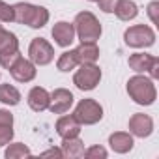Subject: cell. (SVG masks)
<instances>
[{"instance_id": "6da1fadb", "label": "cell", "mask_w": 159, "mask_h": 159, "mask_svg": "<svg viewBox=\"0 0 159 159\" xmlns=\"http://www.w3.org/2000/svg\"><path fill=\"white\" fill-rule=\"evenodd\" d=\"M13 21L26 25L30 28H43L49 23V11L47 8H41V6L17 2L13 6Z\"/></svg>"}, {"instance_id": "7a4b0ae2", "label": "cell", "mask_w": 159, "mask_h": 159, "mask_svg": "<svg viewBox=\"0 0 159 159\" xmlns=\"http://www.w3.org/2000/svg\"><path fill=\"white\" fill-rule=\"evenodd\" d=\"M127 94L137 105H152L157 98V90L153 84V79H148L144 75H135L127 81Z\"/></svg>"}, {"instance_id": "3957f363", "label": "cell", "mask_w": 159, "mask_h": 159, "mask_svg": "<svg viewBox=\"0 0 159 159\" xmlns=\"http://www.w3.org/2000/svg\"><path fill=\"white\" fill-rule=\"evenodd\" d=\"M75 34L79 36L81 41H98L101 36V25L98 17L90 11H81L75 17Z\"/></svg>"}, {"instance_id": "277c9868", "label": "cell", "mask_w": 159, "mask_h": 159, "mask_svg": "<svg viewBox=\"0 0 159 159\" xmlns=\"http://www.w3.org/2000/svg\"><path fill=\"white\" fill-rule=\"evenodd\" d=\"M21 58V52H19V39L13 32L2 28L0 25V66L10 69L15 60Z\"/></svg>"}, {"instance_id": "5b68a950", "label": "cell", "mask_w": 159, "mask_h": 159, "mask_svg": "<svg viewBox=\"0 0 159 159\" xmlns=\"http://www.w3.org/2000/svg\"><path fill=\"white\" fill-rule=\"evenodd\" d=\"M99 81H101V69H99V66H96V62L81 64V67L73 75V84L83 92L94 90L99 84Z\"/></svg>"}, {"instance_id": "8992f818", "label": "cell", "mask_w": 159, "mask_h": 159, "mask_svg": "<svg viewBox=\"0 0 159 159\" xmlns=\"http://www.w3.org/2000/svg\"><path fill=\"white\" fill-rule=\"evenodd\" d=\"M124 41H125V45H129L133 49L152 47L155 43V32L148 25H135L124 32Z\"/></svg>"}, {"instance_id": "52a82bcc", "label": "cell", "mask_w": 159, "mask_h": 159, "mask_svg": "<svg viewBox=\"0 0 159 159\" xmlns=\"http://www.w3.org/2000/svg\"><path fill=\"white\" fill-rule=\"evenodd\" d=\"M73 116L81 125H94L103 118V107L96 99H81L75 107Z\"/></svg>"}, {"instance_id": "ba28073f", "label": "cell", "mask_w": 159, "mask_h": 159, "mask_svg": "<svg viewBox=\"0 0 159 159\" xmlns=\"http://www.w3.org/2000/svg\"><path fill=\"white\" fill-rule=\"evenodd\" d=\"M28 56H30L32 64H36V66H47L54 58V49H52V45L47 39L34 38L32 43H30V47H28Z\"/></svg>"}, {"instance_id": "9c48e42d", "label": "cell", "mask_w": 159, "mask_h": 159, "mask_svg": "<svg viewBox=\"0 0 159 159\" xmlns=\"http://www.w3.org/2000/svg\"><path fill=\"white\" fill-rule=\"evenodd\" d=\"M73 94L66 88H56L52 94H51V103H49V111L52 114H64L71 109L73 105Z\"/></svg>"}, {"instance_id": "30bf717a", "label": "cell", "mask_w": 159, "mask_h": 159, "mask_svg": "<svg viewBox=\"0 0 159 159\" xmlns=\"http://www.w3.org/2000/svg\"><path fill=\"white\" fill-rule=\"evenodd\" d=\"M129 133L133 137H139V139L150 137L153 133V120L148 114H142V112L133 114L129 118Z\"/></svg>"}, {"instance_id": "8fae6325", "label": "cell", "mask_w": 159, "mask_h": 159, "mask_svg": "<svg viewBox=\"0 0 159 159\" xmlns=\"http://www.w3.org/2000/svg\"><path fill=\"white\" fill-rule=\"evenodd\" d=\"M10 73H11V77L15 79L17 83H30V81L36 79V64H32L30 60L21 56L10 67Z\"/></svg>"}, {"instance_id": "7c38bea8", "label": "cell", "mask_w": 159, "mask_h": 159, "mask_svg": "<svg viewBox=\"0 0 159 159\" xmlns=\"http://www.w3.org/2000/svg\"><path fill=\"white\" fill-rule=\"evenodd\" d=\"M51 34H52L54 43L60 45V47H69V45L75 41V36H77V34H75V26H73V23H67V21H60V23H56V25L52 26Z\"/></svg>"}, {"instance_id": "4fadbf2b", "label": "cell", "mask_w": 159, "mask_h": 159, "mask_svg": "<svg viewBox=\"0 0 159 159\" xmlns=\"http://www.w3.org/2000/svg\"><path fill=\"white\" fill-rule=\"evenodd\" d=\"M49 103H51V94H49L45 88L34 86V88L30 90V94H28V105H30L32 111L43 112V111L49 109Z\"/></svg>"}, {"instance_id": "5bb4252c", "label": "cell", "mask_w": 159, "mask_h": 159, "mask_svg": "<svg viewBox=\"0 0 159 159\" xmlns=\"http://www.w3.org/2000/svg\"><path fill=\"white\" fill-rule=\"evenodd\" d=\"M56 133L62 137V139H71V137H79L81 133V124L77 122V118L71 114V116H62L58 118L56 122Z\"/></svg>"}, {"instance_id": "9a60e30c", "label": "cell", "mask_w": 159, "mask_h": 159, "mask_svg": "<svg viewBox=\"0 0 159 159\" xmlns=\"http://www.w3.org/2000/svg\"><path fill=\"white\" fill-rule=\"evenodd\" d=\"M109 144L116 153H127L133 150V135L125 131H116L109 137Z\"/></svg>"}, {"instance_id": "2e32d148", "label": "cell", "mask_w": 159, "mask_h": 159, "mask_svg": "<svg viewBox=\"0 0 159 159\" xmlns=\"http://www.w3.org/2000/svg\"><path fill=\"white\" fill-rule=\"evenodd\" d=\"M75 52H77L81 64H92L99 58V49H98L96 41H81V45L75 49Z\"/></svg>"}, {"instance_id": "e0dca14e", "label": "cell", "mask_w": 159, "mask_h": 159, "mask_svg": "<svg viewBox=\"0 0 159 159\" xmlns=\"http://www.w3.org/2000/svg\"><path fill=\"white\" fill-rule=\"evenodd\" d=\"M62 155L64 157H83L84 155V142L79 137H71V139H64L62 140Z\"/></svg>"}, {"instance_id": "ac0fdd59", "label": "cell", "mask_w": 159, "mask_h": 159, "mask_svg": "<svg viewBox=\"0 0 159 159\" xmlns=\"http://www.w3.org/2000/svg\"><path fill=\"white\" fill-rule=\"evenodd\" d=\"M157 56H152V54H144V52H135L129 56V67L137 73H148L152 64L155 62Z\"/></svg>"}, {"instance_id": "d6986e66", "label": "cell", "mask_w": 159, "mask_h": 159, "mask_svg": "<svg viewBox=\"0 0 159 159\" xmlns=\"http://www.w3.org/2000/svg\"><path fill=\"white\" fill-rule=\"evenodd\" d=\"M114 13H116V17L120 21H131V19H135L139 15V8H137V4L133 0H120Z\"/></svg>"}, {"instance_id": "ffe728a7", "label": "cell", "mask_w": 159, "mask_h": 159, "mask_svg": "<svg viewBox=\"0 0 159 159\" xmlns=\"http://www.w3.org/2000/svg\"><path fill=\"white\" fill-rule=\"evenodd\" d=\"M21 101V92L11 86V84H0V103H4V105H17Z\"/></svg>"}, {"instance_id": "44dd1931", "label": "cell", "mask_w": 159, "mask_h": 159, "mask_svg": "<svg viewBox=\"0 0 159 159\" xmlns=\"http://www.w3.org/2000/svg\"><path fill=\"white\" fill-rule=\"evenodd\" d=\"M79 64V56H77V52H75V49L73 51H66V52H62L60 54V58H58V62H56V67L60 69V71H71V69H75Z\"/></svg>"}, {"instance_id": "7402d4cb", "label": "cell", "mask_w": 159, "mask_h": 159, "mask_svg": "<svg viewBox=\"0 0 159 159\" xmlns=\"http://www.w3.org/2000/svg\"><path fill=\"white\" fill-rule=\"evenodd\" d=\"M8 159H21V157H30L32 152L28 146H25L23 142H13L6 148V153H4Z\"/></svg>"}, {"instance_id": "603a6c76", "label": "cell", "mask_w": 159, "mask_h": 159, "mask_svg": "<svg viewBox=\"0 0 159 159\" xmlns=\"http://www.w3.org/2000/svg\"><path fill=\"white\" fill-rule=\"evenodd\" d=\"M0 21L2 23H11L13 21V6L2 2V0H0Z\"/></svg>"}, {"instance_id": "cb8c5ba5", "label": "cell", "mask_w": 159, "mask_h": 159, "mask_svg": "<svg viewBox=\"0 0 159 159\" xmlns=\"http://www.w3.org/2000/svg\"><path fill=\"white\" fill-rule=\"evenodd\" d=\"M13 139V125H0V148L10 144Z\"/></svg>"}, {"instance_id": "d4e9b609", "label": "cell", "mask_w": 159, "mask_h": 159, "mask_svg": "<svg viewBox=\"0 0 159 159\" xmlns=\"http://www.w3.org/2000/svg\"><path fill=\"white\" fill-rule=\"evenodd\" d=\"M84 157H88V159H98V157L105 159L107 157V150L103 146H90L88 150H84Z\"/></svg>"}, {"instance_id": "484cf974", "label": "cell", "mask_w": 159, "mask_h": 159, "mask_svg": "<svg viewBox=\"0 0 159 159\" xmlns=\"http://www.w3.org/2000/svg\"><path fill=\"white\" fill-rule=\"evenodd\" d=\"M118 2H120V0H98V6H99V10L105 11V13H114Z\"/></svg>"}, {"instance_id": "4316f807", "label": "cell", "mask_w": 159, "mask_h": 159, "mask_svg": "<svg viewBox=\"0 0 159 159\" xmlns=\"http://www.w3.org/2000/svg\"><path fill=\"white\" fill-rule=\"evenodd\" d=\"M0 125H13V114L6 109H0Z\"/></svg>"}, {"instance_id": "83f0119b", "label": "cell", "mask_w": 159, "mask_h": 159, "mask_svg": "<svg viewBox=\"0 0 159 159\" xmlns=\"http://www.w3.org/2000/svg\"><path fill=\"white\" fill-rule=\"evenodd\" d=\"M157 8H159V2H152L148 6V15H150V19H152L153 25L157 23Z\"/></svg>"}, {"instance_id": "f1b7e54d", "label": "cell", "mask_w": 159, "mask_h": 159, "mask_svg": "<svg viewBox=\"0 0 159 159\" xmlns=\"http://www.w3.org/2000/svg\"><path fill=\"white\" fill-rule=\"evenodd\" d=\"M148 73H150L152 79H157V77H159V58H155V62L152 64V67H150Z\"/></svg>"}, {"instance_id": "f546056e", "label": "cell", "mask_w": 159, "mask_h": 159, "mask_svg": "<svg viewBox=\"0 0 159 159\" xmlns=\"http://www.w3.org/2000/svg\"><path fill=\"white\" fill-rule=\"evenodd\" d=\"M49 155L64 157V155H62V150H58V148H51V150H47V152H43V153H41V157H49Z\"/></svg>"}, {"instance_id": "4dcf8cb0", "label": "cell", "mask_w": 159, "mask_h": 159, "mask_svg": "<svg viewBox=\"0 0 159 159\" xmlns=\"http://www.w3.org/2000/svg\"><path fill=\"white\" fill-rule=\"evenodd\" d=\"M90 2H98V0H90Z\"/></svg>"}]
</instances>
